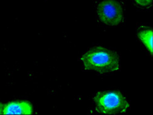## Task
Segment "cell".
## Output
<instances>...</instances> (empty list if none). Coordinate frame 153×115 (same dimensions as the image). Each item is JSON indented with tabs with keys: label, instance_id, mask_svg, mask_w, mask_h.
Segmentation results:
<instances>
[{
	"label": "cell",
	"instance_id": "1",
	"mask_svg": "<svg viewBox=\"0 0 153 115\" xmlns=\"http://www.w3.org/2000/svg\"><path fill=\"white\" fill-rule=\"evenodd\" d=\"M80 60L86 70H94L100 74L114 72L120 69L117 53L102 47H95L88 50Z\"/></svg>",
	"mask_w": 153,
	"mask_h": 115
},
{
	"label": "cell",
	"instance_id": "2",
	"mask_svg": "<svg viewBox=\"0 0 153 115\" xmlns=\"http://www.w3.org/2000/svg\"><path fill=\"white\" fill-rule=\"evenodd\" d=\"M95 110L104 114H122L127 112L130 105L120 91H102L97 93L94 97Z\"/></svg>",
	"mask_w": 153,
	"mask_h": 115
},
{
	"label": "cell",
	"instance_id": "3",
	"mask_svg": "<svg viewBox=\"0 0 153 115\" xmlns=\"http://www.w3.org/2000/svg\"><path fill=\"white\" fill-rule=\"evenodd\" d=\"M96 11L99 21L108 26H117L124 21V9L118 0H97Z\"/></svg>",
	"mask_w": 153,
	"mask_h": 115
},
{
	"label": "cell",
	"instance_id": "4",
	"mask_svg": "<svg viewBox=\"0 0 153 115\" xmlns=\"http://www.w3.org/2000/svg\"><path fill=\"white\" fill-rule=\"evenodd\" d=\"M33 106L28 101H13L4 105L3 114H32Z\"/></svg>",
	"mask_w": 153,
	"mask_h": 115
},
{
	"label": "cell",
	"instance_id": "5",
	"mask_svg": "<svg viewBox=\"0 0 153 115\" xmlns=\"http://www.w3.org/2000/svg\"><path fill=\"white\" fill-rule=\"evenodd\" d=\"M139 40L146 47L151 55L153 53V31L146 27H142L137 33Z\"/></svg>",
	"mask_w": 153,
	"mask_h": 115
},
{
	"label": "cell",
	"instance_id": "6",
	"mask_svg": "<svg viewBox=\"0 0 153 115\" xmlns=\"http://www.w3.org/2000/svg\"><path fill=\"white\" fill-rule=\"evenodd\" d=\"M135 4L142 9L150 8L152 5V0H134Z\"/></svg>",
	"mask_w": 153,
	"mask_h": 115
},
{
	"label": "cell",
	"instance_id": "7",
	"mask_svg": "<svg viewBox=\"0 0 153 115\" xmlns=\"http://www.w3.org/2000/svg\"><path fill=\"white\" fill-rule=\"evenodd\" d=\"M4 105L2 102H0V114H3V108Z\"/></svg>",
	"mask_w": 153,
	"mask_h": 115
}]
</instances>
